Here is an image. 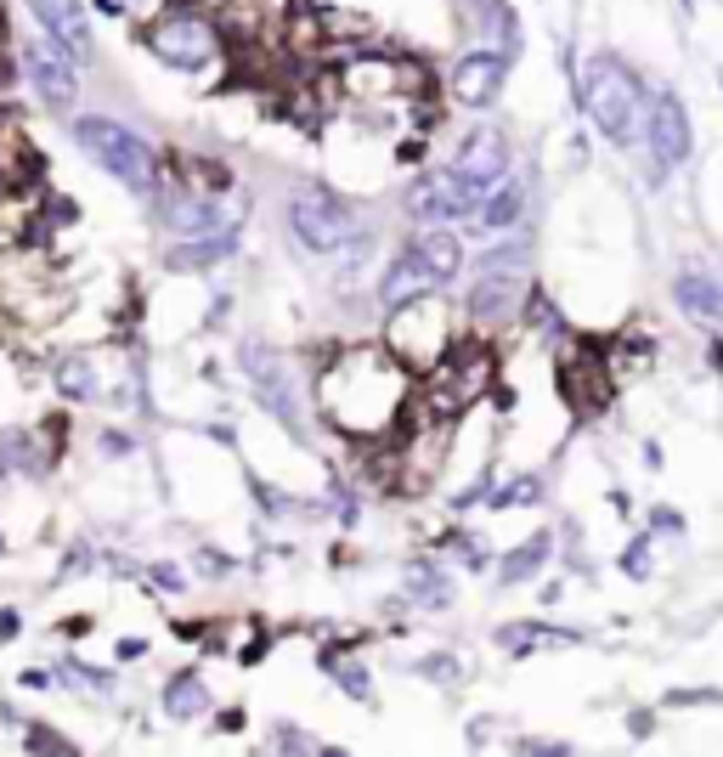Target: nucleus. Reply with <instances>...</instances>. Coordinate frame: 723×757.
Here are the masks:
<instances>
[{
    "label": "nucleus",
    "instance_id": "f257e3e1",
    "mask_svg": "<svg viewBox=\"0 0 723 757\" xmlns=\"http://www.w3.org/2000/svg\"><path fill=\"white\" fill-rule=\"evenodd\" d=\"M317 402L333 430L357 441H379L407 402V362L379 345H351L317 373Z\"/></svg>",
    "mask_w": 723,
    "mask_h": 757
},
{
    "label": "nucleus",
    "instance_id": "f03ea898",
    "mask_svg": "<svg viewBox=\"0 0 723 757\" xmlns=\"http://www.w3.org/2000/svg\"><path fill=\"white\" fill-rule=\"evenodd\" d=\"M74 136H79V148L103 164L119 186H130V193H141V199H153L159 193V153L141 141L130 125H119V119H108V114H79L74 119Z\"/></svg>",
    "mask_w": 723,
    "mask_h": 757
},
{
    "label": "nucleus",
    "instance_id": "7ed1b4c3",
    "mask_svg": "<svg viewBox=\"0 0 723 757\" xmlns=\"http://www.w3.org/2000/svg\"><path fill=\"white\" fill-rule=\"evenodd\" d=\"M583 108L610 141H628L639 114H645V90H639L634 68L616 63V57H594L583 68Z\"/></svg>",
    "mask_w": 723,
    "mask_h": 757
},
{
    "label": "nucleus",
    "instance_id": "20e7f679",
    "mask_svg": "<svg viewBox=\"0 0 723 757\" xmlns=\"http://www.w3.org/2000/svg\"><path fill=\"white\" fill-rule=\"evenodd\" d=\"M288 226H295V244L306 255H345L362 238L357 210L340 193H328V186H300L288 199Z\"/></svg>",
    "mask_w": 723,
    "mask_h": 757
},
{
    "label": "nucleus",
    "instance_id": "39448f33",
    "mask_svg": "<svg viewBox=\"0 0 723 757\" xmlns=\"http://www.w3.org/2000/svg\"><path fill=\"white\" fill-rule=\"evenodd\" d=\"M141 45L170 68H204V63L221 57V29L192 7H164L148 29H141Z\"/></svg>",
    "mask_w": 723,
    "mask_h": 757
},
{
    "label": "nucleus",
    "instance_id": "423d86ee",
    "mask_svg": "<svg viewBox=\"0 0 723 757\" xmlns=\"http://www.w3.org/2000/svg\"><path fill=\"white\" fill-rule=\"evenodd\" d=\"M480 199H487V186L480 181H469V175H458L453 164L447 170H429V175H418L413 186H407V215L413 221H475V210H480Z\"/></svg>",
    "mask_w": 723,
    "mask_h": 757
},
{
    "label": "nucleus",
    "instance_id": "0eeeda50",
    "mask_svg": "<svg viewBox=\"0 0 723 757\" xmlns=\"http://www.w3.org/2000/svg\"><path fill=\"white\" fill-rule=\"evenodd\" d=\"M23 74H29L34 97H40L45 108L74 114V103H79V74H74V57L63 52V45H57L52 34L23 45Z\"/></svg>",
    "mask_w": 723,
    "mask_h": 757
},
{
    "label": "nucleus",
    "instance_id": "6e6552de",
    "mask_svg": "<svg viewBox=\"0 0 723 757\" xmlns=\"http://www.w3.org/2000/svg\"><path fill=\"white\" fill-rule=\"evenodd\" d=\"M645 141H650V159L656 164H684L695 153L690 108L672 97V90H656V97L645 103Z\"/></svg>",
    "mask_w": 723,
    "mask_h": 757
},
{
    "label": "nucleus",
    "instance_id": "1a4fd4ad",
    "mask_svg": "<svg viewBox=\"0 0 723 757\" xmlns=\"http://www.w3.org/2000/svg\"><path fill=\"white\" fill-rule=\"evenodd\" d=\"M509 79V57L492 52V45H480V52H464L447 74V90H453V103L464 108H492L498 103V90Z\"/></svg>",
    "mask_w": 723,
    "mask_h": 757
},
{
    "label": "nucleus",
    "instance_id": "9d476101",
    "mask_svg": "<svg viewBox=\"0 0 723 757\" xmlns=\"http://www.w3.org/2000/svg\"><path fill=\"white\" fill-rule=\"evenodd\" d=\"M453 170H458V175H469V181H480V186L503 181V175H509V136H503V130H492V125H475V130L458 141V159H453Z\"/></svg>",
    "mask_w": 723,
    "mask_h": 757
},
{
    "label": "nucleus",
    "instance_id": "9b49d317",
    "mask_svg": "<svg viewBox=\"0 0 723 757\" xmlns=\"http://www.w3.org/2000/svg\"><path fill=\"white\" fill-rule=\"evenodd\" d=\"M34 18H40V29L52 34L74 63H91L96 40H91V12L79 7V0H34Z\"/></svg>",
    "mask_w": 723,
    "mask_h": 757
},
{
    "label": "nucleus",
    "instance_id": "f8f14e48",
    "mask_svg": "<svg viewBox=\"0 0 723 757\" xmlns=\"http://www.w3.org/2000/svg\"><path fill=\"white\" fill-rule=\"evenodd\" d=\"M244 362H249V378L261 385V396L272 402V413H277V418L288 424V430L300 436V430H306V418H300L306 407H300L295 385H288V367H283V356H266L261 345H249V351H244Z\"/></svg>",
    "mask_w": 723,
    "mask_h": 757
},
{
    "label": "nucleus",
    "instance_id": "ddd939ff",
    "mask_svg": "<svg viewBox=\"0 0 723 757\" xmlns=\"http://www.w3.org/2000/svg\"><path fill=\"white\" fill-rule=\"evenodd\" d=\"M407 249L424 260L429 277H436V289L464 271V244H458V232H453L447 221H418V232L407 238Z\"/></svg>",
    "mask_w": 723,
    "mask_h": 757
},
{
    "label": "nucleus",
    "instance_id": "4468645a",
    "mask_svg": "<svg viewBox=\"0 0 723 757\" xmlns=\"http://www.w3.org/2000/svg\"><path fill=\"white\" fill-rule=\"evenodd\" d=\"M520 271L514 266H480L475 289H469V317L475 322H503L514 306H520Z\"/></svg>",
    "mask_w": 723,
    "mask_h": 757
},
{
    "label": "nucleus",
    "instance_id": "2eb2a0df",
    "mask_svg": "<svg viewBox=\"0 0 723 757\" xmlns=\"http://www.w3.org/2000/svg\"><path fill=\"white\" fill-rule=\"evenodd\" d=\"M672 300H679V311L695 317V322H723V289L701 266H684L679 277H672Z\"/></svg>",
    "mask_w": 723,
    "mask_h": 757
},
{
    "label": "nucleus",
    "instance_id": "dca6fc26",
    "mask_svg": "<svg viewBox=\"0 0 723 757\" xmlns=\"http://www.w3.org/2000/svg\"><path fill=\"white\" fill-rule=\"evenodd\" d=\"M429 289H436V277L424 271V260L413 249H402L391 266H384V277H379V300L391 306V311L407 306V300H418V295H429Z\"/></svg>",
    "mask_w": 723,
    "mask_h": 757
},
{
    "label": "nucleus",
    "instance_id": "f3484780",
    "mask_svg": "<svg viewBox=\"0 0 723 757\" xmlns=\"http://www.w3.org/2000/svg\"><path fill=\"white\" fill-rule=\"evenodd\" d=\"M520 215H525V181L503 175V181L487 186V199H480V210H475V226L480 232H509Z\"/></svg>",
    "mask_w": 723,
    "mask_h": 757
},
{
    "label": "nucleus",
    "instance_id": "a211bd4d",
    "mask_svg": "<svg viewBox=\"0 0 723 757\" xmlns=\"http://www.w3.org/2000/svg\"><path fill=\"white\" fill-rule=\"evenodd\" d=\"M232 249H237V226H221V232H204V238H181L170 249V266L176 271H204V266L226 260Z\"/></svg>",
    "mask_w": 723,
    "mask_h": 757
},
{
    "label": "nucleus",
    "instance_id": "6ab92c4d",
    "mask_svg": "<svg viewBox=\"0 0 723 757\" xmlns=\"http://www.w3.org/2000/svg\"><path fill=\"white\" fill-rule=\"evenodd\" d=\"M170 226L181 232V238H204V232H221V226H232V221H226L221 204H210V193H204V199L181 193V199H170Z\"/></svg>",
    "mask_w": 723,
    "mask_h": 757
},
{
    "label": "nucleus",
    "instance_id": "aec40b11",
    "mask_svg": "<svg viewBox=\"0 0 723 757\" xmlns=\"http://www.w3.org/2000/svg\"><path fill=\"white\" fill-rule=\"evenodd\" d=\"M204 706H210V690H204L199 673H181V679L164 684V713H170V718H199Z\"/></svg>",
    "mask_w": 723,
    "mask_h": 757
},
{
    "label": "nucleus",
    "instance_id": "412c9836",
    "mask_svg": "<svg viewBox=\"0 0 723 757\" xmlns=\"http://www.w3.org/2000/svg\"><path fill=\"white\" fill-rule=\"evenodd\" d=\"M549 554H554V537H549V532L525 537V543H520V548H514V554L503 559V572H498V577H503V583H520V577H532L538 565H549Z\"/></svg>",
    "mask_w": 723,
    "mask_h": 757
},
{
    "label": "nucleus",
    "instance_id": "4be33fe9",
    "mask_svg": "<svg viewBox=\"0 0 723 757\" xmlns=\"http://www.w3.org/2000/svg\"><path fill=\"white\" fill-rule=\"evenodd\" d=\"M498 639H503V650H525V644H538V639H554V644H571V633H554V628H532V622H525V628L514 622V628H503Z\"/></svg>",
    "mask_w": 723,
    "mask_h": 757
},
{
    "label": "nucleus",
    "instance_id": "5701e85b",
    "mask_svg": "<svg viewBox=\"0 0 723 757\" xmlns=\"http://www.w3.org/2000/svg\"><path fill=\"white\" fill-rule=\"evenodd\" d=\"M57 385H63L68 396H79V402H85V396L96 391V373H91V367L74 356V362H63V367H57Z\"/></svg>",
    "mask_w": 723,
    "mask_h": 757
},
{
    "label": "nucleus",
    "instance_id": "b1692460",
    "mask_svg": "<svg viewBox=\"0 0 723 757\" xmlns=\"http://www.w3.org/2000/svg\"><path fill=\"white\" fill-rule=\"evenodd\" d=\"M538 492H543V487H538L532 476H525V481H514V487H503V492H498L492 503H498V509H520V503H532Z\"/></svg>",
    "mask_w": 723,
    "mask_h": 757
}]
</instances>
